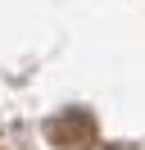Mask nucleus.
<instances>
[{"mask_svg": "<svg viewBox=\"0 0 145 150\" xmlns=\"http://www.w3.org/2000/svg\"><path fill=\"white\" fill-rule=\"evenodd\" d=\"M50 137L54 146H68V150H82L91 137H95V123L86 118V114H63L59 123H50Z\"/></svg>", "mask_w": 145, "mask_h": 150, "instance_id": "nucleus-1", "label": "nucleus"}]
</instances>
